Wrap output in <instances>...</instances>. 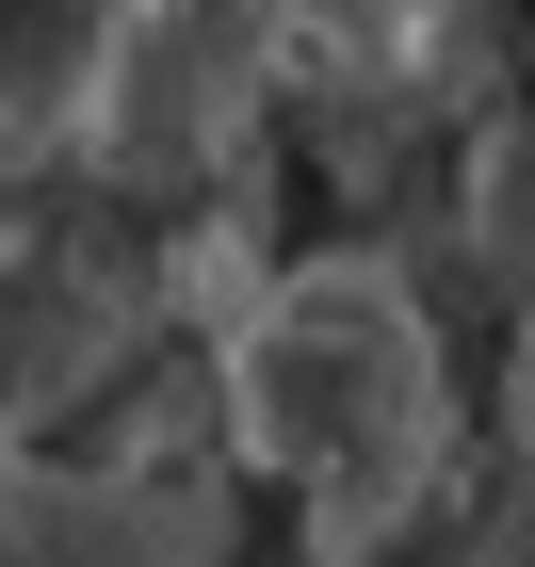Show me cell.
Here are the masks:
<instances>
[{
  "label": "cell",
  "instance_id": "2",
  "mask_svg": "<svg viewBox=\"0 0 535 567\" xmlns=\"http://www.w3.org/2000/svg\"><path fill=\"white\" fill-rule=\"evenodd\" d=\"M146 17H163V0H0V178L65 163V146L114 114Z\"/></svg>",
  "mask_w": 535,
  "mask_h": 567
},
{
  "label": "cell",
  "instance_id": "4",
  "mask_svg": "<svg viewBox=\"0 0 535 567\" xmlns=\"http://www.w3.org/2000/svg\"><path fill=\"white\" fill-rule=\"evenodd\" d=\"M0 567H33V551H17V535H0Z\"/></svg>",
  "mask_w": 535,
  "mask_h": 567
},
{
  "label": "cell",
  "instance_id": "1",
  "mask_svg": "<svg viewBox=\"0 0 535 567\" xmlns=\"http://www.w3.org/2000/svg\"><path fill=\"white\" fill-rule=\"evenodd\" d=\"M227 437L309 519L325 567H373L454 471V357L390 260H292L227 324Z\"/></svg>",
  "mask_w": 535,
  "mask_h": 567
},
{
  "label": "cell",
  "instance_id": "3",
  "mask_svg": "<svg viewBox=\"0 0 535 567\" xmlns=\"http://www.w3.org/2000/svg\"><path fill=\"white\" fill-rule=\"evenodd\" d=\"M309 49H341V65H454L471 33H503L519 0H276Z\"/></svg>",
  "mask_w": 535,
  "mask_h": 567
}]
</instances>
